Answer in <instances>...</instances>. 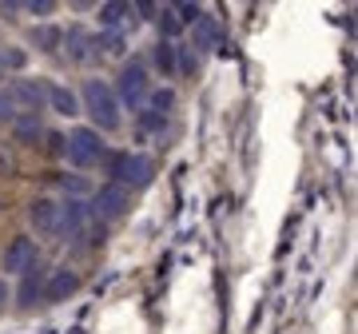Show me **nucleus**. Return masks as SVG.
Listing matches in <instances>:
<instances>
[{"label":"nucleus","instance_id":"1","mask_svg":"<svg viewBox=\"0 0 358 334\" xmlns=\"http://www.w3.org/2000/svg\"><path fill=\"white\" fill-rule=\"evenodd\" d=\"M76 96H80V116H88V128H96L100 136L120 131V124H124V108H120V100H115L112 80L88 76L84 84H80Z\"/></svg>","mask_w":358,"mask_h":334},{"label":"nucleus","instance_id":"2","mask_svg":"<svg viewBox=\"0 0 358 334\" xmlns=\"http://www.w3.org/2000/svg\"><path fill=\"white\" fill-rule=\"evenodd\" d=\"M103 171H108V183H120L124 191H143L155 180V159L143 152H108Z\"/></svg>","mask_w":358,"mask_h":334},{"label":"nucleus","instance_id":"3","mask_svg":"<svg viewBox=\"0 0 358 334\" xmlns=\"http://www.w3.org/2000/svg\"><path fill=\"white\" fill-rule=\"evenodd\" d=\"M112 92L124 112H143V103L152 96V68L143 64V60H136V56H128L120 64V76H115Z\"/></svg>","mask_w":358,"mask_h":334},{"label":"nucleus","instance_id":"4","mask_svg":"<svg viewBox=\"0 0 358 334\" xmlns=\"http://www.w3.org/2000/svg\"><path fill=\"white\" fill-rule=\"evenodd\" d=\"M108 140H103L96 128H88V124H80V128H72L64 136V159L72 167H76L80 175L84 171H92V167H103V159H108Z\"/></svg>","mask_w":358,"mask_h":334},{"label":"nucleus","instance_id":"5","mask_svg":"<svg viewBox=\"0 0 358 334\" xmlns=\"http://www.w3.org/2000/svg\"><path fill=\"white\" fill-rule=\"evenodd\" d=\"M88 215L96 219V223H115V219H124L128 215V191H124L120 183H100V187H92Z\"/></svg>","mask_w":358,"mask_h":334},{"label":"nucleus","instance_id":"6","mask_svg":"<svg viewBox=\"0 0 358 334\" xmlns=\"http://www.w3.org/2000/svg\"><path fill=\"white\" fill-rule=\"evenodd\" d=\"M60 56H64L68 64H92V60H100V52H96V32L88 24H68L64 28V44H60Z\"/></svg>","mask_w":358,"mask_h":334},{"label":"nucleus","instance_id":"7","mask_svg":"<svg viewBox=\"0 0 358 334\" xmlns=\"http://www.w3.org/2000/svg\"><path fill=\"white\" fill-rule=\"evenodd\" d=\"M4 88L13 92L20 116H40V112H48V80L20 76V80H13V84H4Z\"/></svg>","mask_w":358,"mask_h":334},{"label":"nucleus","instance_id":"8","mask_svg":"<svg viewBox=\"0 0 358 334\" xmlns=\"http://www.w3.org/2000/svg\"><path fill=\"white\" fill-rule=\"evenodd\" d=\"M88 223H92V215H88V199H60V215H56V239L60 243H76L80 235L88 231Z\"/></svg>","mask_w":358,"mask_h":334},{"label":"nucleus","instance_id":"9","mask_svg":"<svg viewBox=\"0 0 358 334\" xmlns=\"http://www.w3.org/2000/svg\"><path fill=\"white\" fill-rule=\"evenodd\" d=\"M40 263V243L32 239V235H16V239H8V247H4V255H0V267L8 270V275H24V270H32Z\"/></svg>","mask_w":358,"mask_h":334},{"label":"nucleus","instance_id":"10","mask_svg":"<svg viewBox=\"0 0 358 334\" xmlns=\"http://www.w3.org/2000/svg\"><path fill=\"white\" fill-rule=\"evenodd\" d=\"M131 20H136L131 0H108V4L96 8V24H100V32H124V36H128Z\"/></svg>","mask_w":358,"mask_h":334},{"label":"nucleus","instance_id":"11","mask_svg":"<svg viewBox=\"0 0 358 334\" xmlns=\"http://www.w3.org/2000/svg\"><path fill=\"white\" fill-rule=\"evenodd\" d=\"M56 215H60V199H52V195H36V199L28 203V227L36 235L56 231Z\"/></svg>","mask_w":358,"mask_h":334},{"label":"nucleus","instance_id":"12","mask_svg":"<svg viewBox=\"0 0 358 334\" xmlns=\"http://www.w3.org/2000/svg\"><path fill=\"white\" fill-rule=\"evenodd\" d=\"M219 40H223V28H219L215 16H207V13L199 16L192 28H187V44H192L199 56H203V52H215V48H219Z\"/></svg>","mask_w":358,"mask_h":334},{"label":"nucleus","instance_id":"13","mask_svg":"<svg viewBox=\"0 0 358 334\" xmlns=\"http://www.w3.org/2000/svg\"><path fill=\"white\" fill-rule=\"evenodd\" d=\"M44 279H48V270L40 267H32V270H24L20 275V283H16V307H36V303H44Z\"/></svg>","mask_w":358,"mask_h":334},{"label":"nucleus","instance_id":"14","mask_svg":"<svg viewBox=\"0 0 358 334\" xmlns=\"http://www.w3.org/2000/svg\"><path fill=\"white\" fill-rule=\"evenodd\" d=\"M76 291H80V275L68 267L52 270L48 279H44V303H68Z\"/></svg>","mask_w":358,"mask_h":334},{"label":"nucleus","instance_id":"15","mask_svg":"<svg viewBox=\"0 0 358 334\" xmlns=\"http://www.w3.org/2000/svg\"><path fill=\"white\" fill-rule=\"evenodd\" d=\"M28 44L44 56H60V44H64V28L60 24H32L28 28Z\"/></svg>","mask_w":358,"mask_h":334},{"label":"nucleus","instance_id":"16","mask_svg":"<svg viewBox=\"0 0 358 334\" xmlns=\"http://www.w3.org/2000/svg\"><path fill=\"white\" fill-rule=\"evenodd\" d=\"M48 112L64 119H76L80 116V96L76 88H68V84H48Z\"/></svg>","mask_w":358,"mask_h":334},{"label":"nucleus","instance_id":"17","mask_svg":"<svg viewBox=\"0 0 358 334\" xmlns=\"http://www.w3.org/2000/svg\"><path fill=\"white\" fill-rule=\"evenodd\" d=\"M8 128H13L16 143H44V131H48L40 116H16Z\"/></svg>","mask_w":358,"mask_h":334},{"label":"nucleus","instance_id":"18","mask_svg":"<svg viewBox=\"0 0 358 334\" xmlns=\"http://www.w3.org/2000/svg\"><path fill=\"white\" fill-rule=\"evenodd\" d=\"M155 64V72L159 76H176V44H167V40H155L152 44V56H148ZM148 64V68H152Z\"/></svg>","mask_w":358,"mask_h":334},{"label":"nucleus","instance_id":"19","mask_svg":"<svg viewBox=\"0 0 358 334\" xmlns=\"http://www.w3.org/2000/svg\"><path fill=\"white\" fill-rule=\"evenodd\" d=\"M199 52L192 48V44H176V76H187V80H195L199 76Z\"/></svg>","mask_w":358,"mask_h":334},{"label":"nucleus","instance_id":"20","mask_svg":"<svg viewBox=\"0 0 358 334\" xmlns=\"http://www.w3.org/2000/svg\"><path fill=\"white\" fill-rule=\"evenodd\" d=\"M0 68H4L8 76L24 72L28 68V48H20V44H0Z\"/></svg>","mask_w":358,"mask_h":334},{"label":"nucleus","instance_id":"21","mask_svg":"<svg viewBox=\"0 0 358 334\" xmlns=\"http://www.w3.org/2000/svg\"><path fill=\"white\" fill-rule=\"evenodd\" d=\"M148 112H155V116L171 119V112H176V92L171 88H152V96H148V103H143Z\"/></svg>","mask_w":358,"mask_h":334},{"label":"nucleus","instance_id":"22","mask_svg":"<svg viewBox=\"0 0 358 334\" xmlns=\"http://www.w3.org/2000/svg\"><path fill=\"white\" fill-rule=\"evenodd\" d=\"M96 52L100 56H124L128 52V36L124 32H96Z\"/></svg>","mask_w":358,"mask_h":334},{"label":"nucleus","instance_id":"23","mask_svg":"<svg viewBox=\"0 0 358 334\" xmlns=\"http://www.w3.org/2000/svg\"><path fill=\"white\" fill-rule=\"evenodd\" d=\"M56 183H60V191H64V199H84V195H92V183L88 175H56Z\"/></svg>","mask_w":358,"mask_h":334},{"label":"nucleus","instance_id":"24","mask_svg":"<svg viewBox=\"0 0 358 334\" xmlns=\"http://www.w3.org/2000/svg\"><path fill=\"white\" fill-rule=\"evenodd\" d=\"M20 13H24V16H36L40 24H48L52 16L60 13V4H52V0H24V4H20Z\"/></svg>","mask_w":358,"mask_h":334},{"label":"nucleus","instance_id":"25","mask_svg":"<svg viewBox=\"0 0 358 334\" xmlns=\"http://www.w3.org/2000/svg\"><path fill=\"white\" fill-rule=\"evenodd\" d=\"M167 124H171V119L155 116V112H148V108L140 112V131H143V136H164V131H167Z\"/></svg>","mask_w":358,"mask_h":334},{"label":"nucleus","instance_id":"26","mask_svg":"<svg viewBox=\"0 0 358 334\" xmlns=\"http://www.w3.org/2000/svg\"><path fill=\"white\" fill-rule=\"evenodd\" d=\"M16 116H20V108H16L13 92H8V88H0V124H4V128H8V124H13Z\"/></svg>","mask_w":358,"mask_h":334},{"label":"nucleus","instance_id":"27","mask_svg":"<svg viewBox=\"0 0 358 334\" xmlns=\"http://www.w3.org/2000/svg\"><path fill=\"white\" fill-rule=\"evenodd\" d=\"M44 143H48L52 155H64V136L60 131H44Z\"/></svg>","mask_w":358,"mask_h":334},{"label":"nucleus","instance_id":"28","mask_svg":"<svg viewBox=\"0 0 358 334\" xmlns=\"http://www.w3.org/2000/svg\"><path fill=\"white\" fill-rule=\"evenodd\" d=\"M8 303H13V286L0 279V314H4V307H8Z\"/></svg>","mask_w":358,"mask_h":334}]
</instances>
